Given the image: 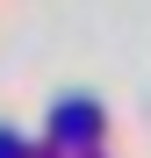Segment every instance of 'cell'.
Masks as SVG:
<instances>
[{
	"instance_id": "cell-1",
	"label": "cell",
	"mask_w": 151,
	"mask_h": 158,
	"mask_svg": "<svg viewBox=\"0 0 151 158\" xmlns=\"http://www.w3.org/2000/svg\"><path fill=\"white\" fill-rule=\"evenodd\" d=\"M50 129H58L65 144H94L101 137V108H94V101H65V108L50 115Z\"/></svg>"
},
{
	"instance_id": "cell-2",
	"label": "cell",
	"mask_w": 151,
	"mask_h": 158,
	"mask_svg": "<svg viewBox=\"0 0 151 158\" xmlns=\"http://www.w3.org/2000/svg\"><path fill=\"white\" fill-rule=\"evenodd\" d=\"M0 158H22V144H15V129H0Z\"/></svg>"
}]
</instances>
